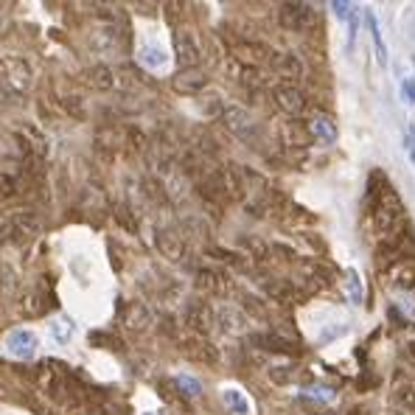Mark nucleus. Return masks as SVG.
<instances>
[{
	"mask_svg": "<svg viewBox=\"0 0 415 415\" xmlns=\"http://www.w3.org/2000/svg\"><path fill=\"white\" fill-rule=\"evenodd\" d=\"M37 385L48 393V399H53L65 410H76L82 404V399H84L82 385L56 362H42L37 368Z\"/></svg>",
	"mask_w": 415,
	"mask_h": 415,
	"instance_id": "f257e3e1",
	"label": "nucleus"
},
{
	"mask_svg": "<svg viewBox=\"0 0 415 415\" xmlns=\"http://www.w3.org/2000/svg\"><path fill=\"white\" fill-rule=\"evenodd\" d=\"M6 348H8V354L17 357V359H31V357L37 354V337H34L28 328H17V331H11V334L6 337Z\"/></svg>",
	"mask_w": 415,
	"mask_h": 415,
	"instance_id": "f03ea898",
	"label": "nucleus"
},
{
	"mask_svg": "<svg viewBox=\"0 0 415 415\" xmlns=\"http://www.w3.org/2000/svg\"><path fill=\"white\" fill-rule=\"evenodd\" d=\"M39 233V216L37 213H14V236L11 241H31Z\"/></svg>",
	"mask_w": 415,
	"mask_h": 415,
	"instance_id": "7ed1b4c3",
	"label": "nucleus"
},
{
	"mask_svg": "<svg viewBox=\"0 0 415 415\" xmlns=\"http://www.w3.org/2000/svg\"><path fill=\"white\" fill-rule=\"evenodd\" d=\"M365 23H368V31H371V39H374V53H376V62L385 68V65H388V45H385V37H382L379 20H376V14H374L371 8L365 11Z\"/></svg>",
	"mask_w": 415,
	"mask_h": 415,
	"instance_id": "20e7f679",
	"label": "nucleus"
},
{
	"mask_svg": "<svg viewBox=\"0 0 415 415\" xmlns=\"http://www.w3.org/2000/svg\"><path fill=\"white\" fill-rule=\"evenodd\" d=\"M275 101H278L286 113H292V115L303 110V96H300L298 90H292V87H278V90H275Z\"/></svg>",
	"mask_w": 415,
	"mask_h": 415,
	"instance_id": "39448f33",
	"label": "nucleus"
},
{
	"mask_svg": "<svg viewBox=\"0 0 415 415\" xmlns=\"http://www.w3.org/2000/svg\"><path fill=\"white\" fill-rule=\"evenodd\" d=\"M345 289H348V300H351L354 306H362L365 289H362V278H359V272H357L354 267H348V272H345Z\"/></svg>",
	"mask_w": 415,
	"mask_h": 415,
	"instance_id": "423d86ee",
	"label": "nucleus"
},
{
	"mask_svg": "<svg viewBox=\"0 0 415 415\" xmlns=\"http://www.w3.org/2000/svg\"><path fill=\"white\" fill-rule=\"evenodd\" d=\"M222 399H224V404H227V410H230V413L250 415V402L244 399V393H241V390L227 388V390H222Z\"/></svg>",
	"mask_w": 415,
	"mask_h": 415,
	"instance_id": "0eeeda50",
	"label": "nucleus"
},
{
	"mask_svg": "<svg viewBox=\"0 0 415 415\" xmlns=\"http://www.w3.org/2000/svg\"><path fill=\"white\" fill-rule=\"evenodd\" d=\"M312 132H314V138H317L320 143H326V146H331V143L337 141V127H334L328 118H314Z\"/></svg>",
	"mask_w": 415,
	"mask_h": 415,
	"instance_id": "6e6552de",
	"label": "nucleus"
},
{
	"mask_svg": "<svg viewBox=\"0 0 415 415\" xmlns=\"http://www.w3.org/2000/svg\"><path fill=\"white\" fill-rule=\"evenodd\" d=\"M177 56H180V62L183 65H194L197 62V48H194V39H191V34H177Z\"/></svg>",
	"mask_w": 415,
	"mask_h": 415,
	"instance_id": "1a4fd4ad",
	"label": "nucleus"
},
{
	"mask_svg": "<svg viewBox=\"0 0 415 415\" xmlns=\"http://www.w3.org/2000/svg\"><path fill=\"white\" fill-rule=\"evenodd\" d=\"M174 84H177V90H183V93H194V90H200V87L205 84V76L189 68L186 73H180V76H177V82H174Z\"/></svg>",
	"mask_w": 415,
	"mask_h": 415,
	"instance_id": "9d476101",
	"label": "nucleus"
},
{
	"mask_svg": "<svg viewBox=\"0 0 415 415\" xmlns=\"http://www.w3.org/2000/svg\"><path fill=\"white\" fill-rule=\"evenodd\" d=\"M141 62L146 65V68H166V62H169V56L158 48V45H146L143 51H141Z\"/></svg>",
	"mask_w": 415,
	"mask_h": 415,
	"instance_id": "9b49d317",
	"label": "nucleus"
},
{
	"mask_svg": "<svg viewBox=\"0 0 415 415\" xmlns=\"http://www.w3.org/2000/svg\"><path fill=\"white\" fill-rule=\"evenodd\" d=\"M255 343H258V345H264L267 351H281V354H292V345H289L286 340H278L275 334H261V337H255Z\"/></svg>",
	"mask_w": 415,
	"mask_h": 415,
	"instance_id": "f8f14e48",
	"label": "nucleus"
},
{
	"mask_svg": "<svg viewBox=\"0 0 415 415\" xmlns=\"http://www.w3.org/2000/svg\"><path fill=\"white\" fill-rule=\"evenodd\" d=\"M281 20L286 23V25H300V23H306V8H300V6H283L281 8Z\"/></svg>",
	"mask_w": 415,
	"mask_h": 415,
	"instance_id": "ddd939ff",
	"label": "nucleus"
},
{
	"mask_svg": "<svg viewBox=\"0 0 415 415\" xmlns=\"http://www.w3.org/2000/svg\"><path fill=\"white\" fill-rule=\"evenodd\" d=\"M51 334L56 337V343H68V340L73 337V323L65 320V317H59V320L51 323Z\"/></svg>",
	"mask_w": 415,
	"mask_h": 415,
	"instance_id": "4468645a",
	"label": "nucleus"
},
{
	"mask_svg": "<svg viewBox=\"0 0 415 415\" xmlns=\"http://www.w3.org/2000/svg\"><path fill=\"white\" fill-rule=\"evenodd\" d=\"M90 84L98 87V90H110V87H113V73H110L107 68H96V70L90 73Z\"/></svg>",
	"mask_w": 415,
	"mask_h": 415,
	"instance_id": "2eb2a0df",
	"label": "nucleus"
},
{
	"mask_svg": "<svg viewBox=\"0 0 415 415\" xmlns=\"http://www.w3.org/2000/svg\"><path fill=\"white\" fill-rule=\"evenodd\" d=\"M300 399H314L320 404H328V402H334V390L331 388H306Z\"/></svg>",
	"mask_w": 415,
	"mask_h": 415,
	"instance_id": "dca6fc26",
	"label": "nucleus"
},
{
	"mask_svg": "<svg viewBox=\"0 0 415 415\" xmlns=\"http://www.w3.org/2000/svg\"><path fill=\"white\" fill-rule=\"evenodd\" d=\"M331 6H334V14H337L340 20H345V23H348V17L357 11V0H331Z\"/></svg>",
	"mask_w": 415,
	"mask_h": 415,
	"instance_id": "f3484780",
	"label": "nucleus"
},
{
	"mask_svg": "<svg viewBox=\"0 0 415 415\" xmlns=\"http://www.w3.org/2000/svg\"><path fill=\"white\" fill-rule=\"evenodd\" d=\"M177 388H180L186 396H200V393H203V385H200L197 379H191V376H177Z\"/></svg>",
	"mask_w": 415,
	"mask_h": 415,
	"instance_id": "a211bd4d",
	"label": "nucleus"
},
{
	"mask_svg": "<svg viewBox=\"0 0 415 415\" xmlns=\"http://www.w3.org/2000/svg\"><path fill=\"white\" fill-rule=\"evenodd\" d=\"M11 236H14V216L0 213V244L11 241Z\"/></svg>",
	"mask_w": 415,
	"mask_h": 415,
	"instance_id": "6ab92c4d",
	"label": "nucleus"
},
{
	"mask_svg": "<svg viewBox=\"0 0 415 415\" xmlns=\"http://www.w3.org/2000/svg\"><path fill=\"white\" fill-rule=\"evenodd\" d=\"M14 191H17L14 180H11L8 174H0V203H3V200H8V197H14Z\"/></svg>",
	"mask_w": 415,
	"mask_h": 415,
	"instance_id": "aec40b11",
	"label": "nucleus"
},
{
	"mask_svg": "<svg viewBox=\"0 0 415 415\" xmlns=\"http://www.w3.org/2000/svg\"><path fill=\"white\" fill-rule=\"evenodd\" d=\"M404 149H407V158H410V163L415 166V127H413V124L407 127V135H404Z\"/></svg>",
	"mask_w": 415,
	"mask_h": 415,
	"instance_id": "412c9836",
	"label": "nucleus"
},
{
	"mask_svg": "<svg viewBox=\"0 0 415 415\" xmlns=\"http://www.w3.org/2000/svg\"><path fill=\"white\" fill-rule=\"evenodd\" d=\"M402 93H404L407 104L415 107V79H404V82H402Z\"/></svg>",
	"mask_w": 415,
	"mask_h": 415,
	"instance_id": "4be33fe9",
	"label": "nucleus"
},
{
	"mask_svg": "<svg viewBox=\"0 0 415 415\" xmlns=\"http://www.w3.org/2000/svg\"><path fill=\"white\" fill-rule=\"evenodd\" d=\"M413 359H415V343H413Z\"/></svg>",
	"mask_w": 415,
	"mask_h": 415,
	"instance_id": "5701e85b",
	"label": "nucleus"
},
{
	"mask_svg": "<svg viewBox=\"0 0 415 415\" xmlns=\"http://www.w3.org/2000/svg\"><path fill=\"white\" fill-rule=\"evenodd\" d=\"M143 415H155V413H143Z\"/></svg>",
	"mask_w": 415,
	"mask_h": 415,
	"instance_id": "b1692460",
	"label": "nucleus"
}]
</instances>
